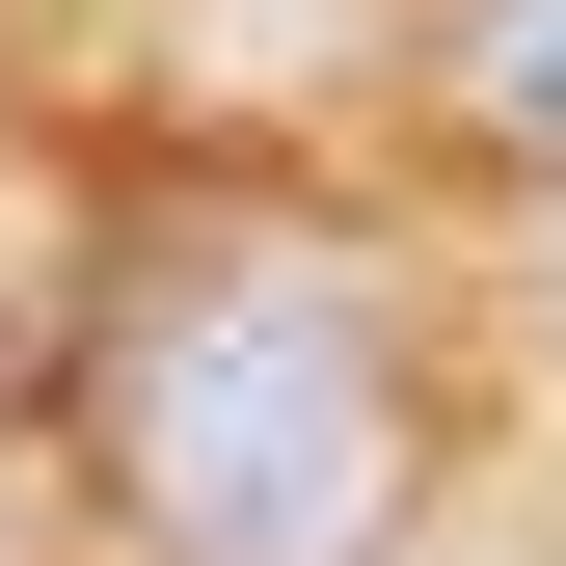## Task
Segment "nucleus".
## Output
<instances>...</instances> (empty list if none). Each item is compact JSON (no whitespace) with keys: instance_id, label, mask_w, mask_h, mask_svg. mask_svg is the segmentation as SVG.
<instances>
[{"instance_id":"nucleus-1","label":"nucleus","mask_w":566,"mask_h":566,"mask_svg":"<svg viewBox=\"0 0 566 566\" xmlns=\"http://www.w3.org/2000/svg\"><path fill=\"white\" fill-rule=\"evenodd\" d=\"M54 405H82V485L135 566H405L432 513V350L297 189H163Z\"/></svg>"},{"instance_id":"nucleus-2","label":"nucleus","mask_w":566,"mask_h":566,"mask_svg":"<svg viewBox=\"0 0 566 566\" xmlns=\"http://www.w3.org/2000/svg\"><path fill=\"white\" fill-rule=\"evenodd\" d=\"M405 108H432V135H459L485 189H566V0H432Z\"/></svg>"}]
</instances>
